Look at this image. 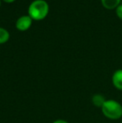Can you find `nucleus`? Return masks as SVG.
I'll return each instance as SVG.
<instances>
[{
    "mask_svg": "<svg viewBox=\"0 0 122 123\" xmlns=\"http://www.w3.org/2000/svg\"><path fill=\"white\" fill-rule=\"evenodd\" d=\"M101 112L109 120L122 119V104L114 99H106L101 107Z\"/></svg>",
    "mask_w": 122,
    "mask_h": 123,
    "instance_id": "obj_1",
    "label": "nucleus"
},
{
    "mask_svg": "<svg viewBox=\"0 0 122 123\" xmlns=\"http://www.w3.org/2000/svg\"><path fill=\"white\" fill-rule=\"evenodd\" d=\"M121 3V0H101L102 5L107 9L116 8Z\"/></svg>",
    "mask_w": 122,
    "mask_h": 123,
    "instance_id": "obj_6",
    "label": "nucleus"
},
{
    "mask_svg": "<svg viewBox=\"0 0 122 123\" xmlns=\"http://www.w3.org/2000/svg\"><path fill=\"white\" fill-rule=\"evenodd\" d=\"M53 123H69V122L65 120H63V119H58V120H55L54 122H53Z\"/></svg>",
    "mask_w": 122,
    "mask_h": 123,
    "instance_id": "obj_9",
    "label": "nucleus"
},
{
    "mask_svg": "<svg viewBox=\"0 0 122 123\" xmlns=\"http://www.w3.org/2000/svg\"><path fill=\"white\" fill-rule=\"evenodd\" d=\"M9 39V33L3 28H0V44L6 43Z\"/></svg>",
    "mask_w": 122,
    "mask_h": 123,
    "instance_id": "obj_7",
    "label": "nucleus"
},
{
    "mask_svg": "<svg viewBox=\"0 0 122 123\" xmlns=\"http://www.w3.org/2000/svg\"><path fill=\"white\" fill-rule=\"evenodd\" d=\"M49 4L44 0H34L29 7V15L32 19L42 20L48 15Z\"/></svg>",
    "mask_w": 122,
    "mask_h": 123,
    "instance_id": "obj_2",
    "label": "nucleus"
},
{
    "mask_svg": "<svg viewBox=\"0 0 122 123\" xmlns=\"http://www.w3.org/2000/svg\"><path fill=\"white\" fill-rule=\"evenodd\" d=\"M111 81L116 90L122 91V69H118L113 73Z\"/></svg>",
    "mask_w": 122,
    "mask_h": 123,
    "instance_id": "obj_4",
    "label": "nucleus"
},
{
    "mask_svg": "<svg viewBox=\"0 0 122 123\" xmlns=\"http://www.w3.org/2000/svg\"><path fill=\"white\" fill-rule=\"evenodd\" d=\"M32 20L29 15H23L18 18L16 22V28L20 31L27 30L32 25Z\"/></svg>",
    "mask_w": 122,
    "mask_h": 123,
    "instance_id": "obj_3",
    "label": "nucleus"
},
{
    "mask_svg": "<svg viewBox=\"0 0 122 123\" xmlns=\"http://www.w3.org/2000/svg\"><path fill=\"white\" fill-rule=\"evenodd\" d=\"M121 123H122V120H121Z\"/></svg>",
    "mask_w": 122,
    "mask_h": 123,
    "instance_id": "obj_11",
    "label": "nucleus"
},
{
    "mask_svg": "<svg viewBox=\"0 0 122 123\" xmlns=\"http://www.w3.org/2000/svg\"><path fill=\"white\" fill-rule=\"evenodd\" d=\"M4 2H6V3H13V2H14L15 0H3Z\"/></svg>",
    "mask_w": 122,
    "mask_h": 123,
    "instance_id": "obj_10",
    "label": "nucleus"
},
{
    "mask_svg": "<svg viewBox=\"0 0 122 123\" xmlns=\"http://www.w3.org/2000/svg\"><path fill=\"white\" fill-rule=\"evenodd\" d=\"M116 13L118 18L121 20H122V3H121V4L116 8Z\"/></svg>",
    "mask_w": 122,
    "mask_h": 123,
    "instance_id": "obj_8",
    "label": "nucleus"
},
{
    "mask_svg": "<svg viewBox=\"0 0 122 123\" xmlns=\"http://www.w3.org/2000/svg\"><path fill=\"white\" fill-rule=\"evenodd\" d=\"M0 4H1V3H0Z\"/></svg>",
    "mask_w": 122,
    "mask_h": 123,
    "instance_id": "obj_12",
    "label": "nucleus"
},
{
    "mask_svg": "<svg viewBox=\"0 0 122 123\" xmlns=\"http://www.w3.org/2000/svg\"><path fill=\"white\" fill-rule=\"evenodd\" d=\"M92 103L94 106L99 107V108H101L103 105V104L105 103V101L106 100L105 97L104 96V95L102 94H94V96H92Z\"/></svg>",
    "mask_w": 122,
    "mask_h": 123,
    "instance_id": "obj_5",
    "label": "nucleus"
}]
</instances>
